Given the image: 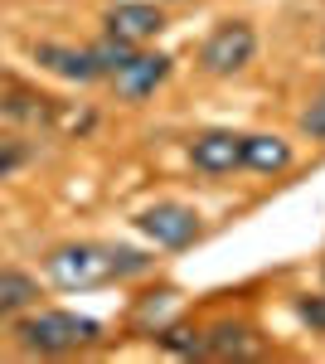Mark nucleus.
Instances as JSON below:
<instances>
[{
    "label": "nucleus",
    "instance_id": "1",
    "mask_svg": "<svg viewBox=\"0 0 325 364\" xmlns=\"http://www.w3.org/2000/svg\"><path fill=\"white\" fill-rule=\"evenodd\" d=\"M102 340V321L78 316V311H25V321L15 326V345L25 355H73Z\"/></svg>",
    "mask_w": 325,
    "mask_h": 364
},
{
    "label": "nucleus",
    "instance_id": "2",
    "mask_svg": "<svg viewBox=\"0 0 325 364\" xmlns=\"http://www.w3.org/2000/svg\"><path fill=\"white\" fill-rule=\"evenodd\" d=\"M44 267H49V282L63 287V291H92V287L117 282V272H112V243H92V238L58 243Z\"/></svg>",
    "mask_w": 325,
    "mask_h": 364
},
{
    "label": "nucleus",
    "instance_id": "3",
    "mask_svg": "<svg viewBox=\"0 0 325 364\" xmlns=\"http://www.w3.org/2000/svg\"><path fill=\"white\" fill-rule=\"evenodd\" d=\"M257 58V29L247 20H218L209 39L199 44V68L209 78H233Z\"/></svg>",
    "mask_w": 325,
    "mask_h": 364
},
{
    "label": "nucleus",
    "instance_id": "4",
    "mask_svg": "<svg viewBox=\"0 0 325 364\" xmlns=\"http://www.w3.org/2000/svg\"><path fill=\"white\" fill-rule=\"evenodd\" d=\"M132 224L141 228L156 248H165V252H180V248H190V243H199V238H204V219H199V209L180 204V199L146 204Z\"/></svg>",
    "mask_w": 325,
    "mask_h": 364
},
{
    "label": "nucleus",
    "instance_id": "5",
    "mask_svg": "<svg viewBox=\"0 0 325 364\" xmlns=\"http://www.w3.org/2000/svg\"><path fill=\"white\" fill-rule=\"evenodd\" d=\"M170 68H175V58H170V54H161V49H146V44H141V49H136V54L127 58L117 73H112L107 83L117 87V97L141 102V97H151V92H156V87L170 78Z\"/></svg>",
    "mask_w": 325,
    "mask_h": 364
},
{
    "label": "nucleus",
    "instance_id": "6",
    "mask_svg": "<svg viewBox=\"0 0 325 364\" xmlns=\"http://www.w3.org/2000/svg\"><path fill=\"white\" fill-rule=\"evenodd\" d=\"M190 166L199 175H233V170H243V132H233V127H209V132H199L190 136Z\"/></svg>",
    "mask_w": 325,
    "mask_h": 364
},
{
    "label": "nucleus",
    "instance_id": "7",
    "mask_svg": "<svg viewBox=\"0 0 325 364\" xmlns=\"http://www.w3.org/2000/svg\"><path fill=\"white\" fill-rule=\"evenodd\" d=\"M102 25H107L112 39H127V44L141 49V44H151L165 29V10L151 5V0H122V5H112L107 15H102Z\"/></svg>",
    "mask_w": 325,
    "mask_h": 364
},
{
    "label": "nucleus",
    "instance_id": "8",
    "mask_svg": "<svg viewBox=\"0 0 325 364\" xmlns=\"http://www.w3.org/2000/svg\"><path fill=\"white\" fill-rule=\"evenodd\" d=\"M262 336L247 321H214L204 326V360H257Z\"/></svg>",
    "mask_w": 325,
    "mask_h": 364
},
{
    "label": "nucleus",
    "instance_id": "9",
    "mask_svg": "<svg viewBox=\"0 0 325 364\" xmlns=\"http://www.w3.org/2000/svg\"><path fill=\"white\" fill-rule=\"evenodd\" d=\"M34 63L49 68L63 83H97V78H102L92 49H73V44H34Z\"/></svg>",
    "mask_w": 325,
    "mask_h": 364
},
{
    "label": "nucleus",
    "instance_id": "10",
    "mask_svg": "<svg viewBox=\"0 0 325 364\" xmlns=\"http://www.w3.org/2000/svg\"><path fill=\"white\" fill-rule=\"evenodd\" d=\"M297 161V151H292V141L277 136V132H243V170L252 175H287Z\"/></svg>",
    "mask_w": 325,
    "mask_h": 364
},
{
    "label": "nucleus",
    "instance_id": "11",
    "mask_svg": "<svg viewBox=\"0 0 325 364\" xmlns=\"http://www.w3.org/2000/svg\"><path fill=\"white\" fill-rule=\"evenodd\" d=\"M39 306V282L20 272V267H5L0 272V321H10V316H25V311Z\"/></svg>",
    "mask_w": 325,
    "mask_h": 364
},
{
    "label": "nucleus",
    "instance_id": "12",
    "mask_svg": "<svg viewBox=\"0 0 325 364\" xmlns=\"http://www.w3.org/2000/svg\"><path fill=\"white\" fill-rule=\"evenodd\" d=\"M156 345L180 360H204V326H156Z\"/></svg>",
    "mask_w": 325,
    "mask_h": 364
},
{
    "label": "nucleus",
    "instance_id": "13",
    "mask_svg": "<svg viewBox=\"0 0 325 364\" xmlns=\"http://www.w3.org/2000/svg\"><path fill=\"white\" fill-rule=\"evenodd\" d=\"M0 107L10 117H20V122H34V127H44V122L54 117V102H49V97H34V92H10Z\"/></svg>",
    "mask_w": 325,
    "mask_h": 364
},
{
    "label": "nucleus",
    "instance_id": "14",
    "mask_svg": "<svg viewBox=\"0 0 325 364\" xmlns=\"http://www.w3.org/2000/svg\"><path fill=\"white\" fill-rule=\"evenodd\" d=\"M151 267H156V257H151V252L127 248V243H112V272H117V282H127V277H146Z\"/></svg>",
    "mask_w": 325,
    "mask_h": 364
},
{
    "label": "nucleus",
    "instance_id": "15",
    "mask_svg": "<svg viewBox=\"0 0 325 364\" xmlns=\"http://www.w3.org/2000/svg\"><path fill=\"white\" fill-rule=\"evenodd\" d=\"M87 49H92V58H97L102 78H112V73H117V68H122V63L136 54V44H127V39H112V34H102V39H97V44H87Z\"/></svg>",
    "mask_w": 325,
    "mask_h": 364
},
{
    "label": "nucleus",
    "instance_id": "16",
    "mask_svg": "<svg viewBox=\"0 0 325 364\" xmlns=\"http://www.w3.org/2000/svg\"><path fill=\"white\" fill-rule=\"evenodd\" d=\"M297 127H301V136H306V141L325 146V87H316V92L306 97V107H301Z\"/></svg>",
    "mask_w": 325,
    "mask_h": 364
},
{
    "label": "nucleus",
    "instance_id": "17",
    "mask_svg": "<svg viewBox=\"0 0 325 364\" xmlns=\"http://www.w3.org/2000/svg\"><path fill=\"white\" fill-rule=\"evenodd\" d=\"M297 316L311 326V336H325V291H316V296H297Z\"/></svg>",
    "mask_w": 325,
    "mask_h": 364
},
{
    "label": "nucleus",
    "instance_id": "18",
    "mask_svg": "<svg viewBox=\"0 0 325 364\" xmlns=\"http://www.w3.org/2000/svg\"><path fill=\"white\" fill-rule=\"evenodd\" d=\"M25 161H29V146H20L15 136H5V141H0V180H5L10 170H20Z\"/></svg>",
    "mask_w": 325,
    "mask_h": 364
},
{
    "label": "nucleus",
    "instance_id": "19",
    "mask_svg": "<svg viewBox=\"0 0 325 364\" xmlns=\"http://www.w3.org/2000/svg\"><path fill=\"white\" fill-rule=\"evenodd\" d=\"M321 282H325V262H321Z\"/></svg>",
    "mask_w": 325,
    "mask_h": 364
}]
</instances>
